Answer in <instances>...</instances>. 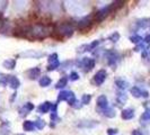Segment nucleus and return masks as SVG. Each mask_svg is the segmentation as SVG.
<instances>
[{
  "mask_svg": "<svg viewBox=\"0 0 150 135\" xmlns=\"http://www.w3.org/2000/svg\"><path fill=\"white\" fill-rule=\"evenodd\" d=\"M23 32L25 33V36L31 40H43L50 35L49 27L42 24H36L31 27H26L23 29Z\"/></svg>",
  "mask_w": 150,
  "mask_h": 135,
  "instance_id": "1",
  "label": "nucleus"
},
{
  "mask_svg": "<svg viewBox=\"0 0 150 135\" xmlns=\"http://www.w3.org/2000/svg\"><path fill=\"white\" fill-rule=\"evenodd\" d=\"M55 32L58 34H60L61 36H64V37H70L72 34H74V31H75V27L72 26V24L68 23V21H60L55 25L54 27Z\"/></svg>",
  "mask_w": 150,
  "mask_h": 135,
  "instance_id": "2",
  "label": "nucleus"
},
{
  "mask_svg": "<svg viewBox=\"0 0 150 135\" xmlns=\"http://www.w3.org/2000/svg\"><path fill=\"white\" fill-rule=\"evenodd\" d=\"M61 100L68 101V104L70 106H72L77 101L75 94L72 91H68V90H62L60 94L58 95V101H61Z\"/></svg>",
  "mask_w": 150,
  "mask_h": 135,
  "instance_id": "3",
  "label": "nucleus"
},
{
  "mask_svg": "<svg viewBox=\"0 0 150 135\" xmlns=\"http://www.w3.org/2000/svg\"><path fill=\"white\" fill-rule=\"evenodd\" d=\"M77 64H78V66L85 68V71H90L95 66V60L94 59H89V58H84V59H81V61H79Z\"/></svg>",
  "mask_w": 150,
  "mask_h": 135,
  "instance_id": "4",
  "label": "nucleus"
},
{
  "mask_svg": "<svg viewBox=\"0 0 150 135\" xmlns=\"http://www.w3.org/2000/svg\"><path fill=\"white\" fill-rule=\"evenodd\" d=\"M60 65V62H59V59H58V54L56 53H53L49 56V65H47V70L49 71H53L55 69H58Z\"/></svg>",
  "mask_w": 150,
  "mask_h": 135,
  "instance_id": "5",
  "label": "nucleus"
},
{
  "mask_svg": "<svg viewBox=\"0 0 150 135\" xmlns=\"http://www.w3.org/2000/svg\"><path fill=\"white\" fill-rule=\"evenodd\" d=\"M92 23H93V16H85L83 19H80V21L78 23V28L81 29V31H85L87 28H89L92 26Z\"/></svg>",
  "mask_w": 150,
  "mask_h": 135,
  "instance_id": "6",
  "label": "nucleus"
},
{
  "mask_svg": "<svg viewBox=\"0 0 150 135\" xmlns=\"http://www.w3.org/2000/svg\"><path fill=\"white\" fill-rule=\"evenodd\" d=\"M106 77H107V73L105 70H99L98 72H96L95 77H94V82L96 83L97 86H100L106 80Z\"/></svg>",
  "mask_w": 150,
  "mask_h": 135,
  "instance_id": "7",
  "label": "nucleus"
},
{
  "mask_svg": "<svg viewBox=\"0 0 150 135\" xmlns=\"http://www.w3.org/2000/svg\"><path fill=\"white\" fill-rule=\"evenodd\" d=\"M106 58H107V63L108 65L111 66H114L116 62H118V54L115 51H108L106 53Z\"/></svg>",
  "mask_w": 150,
  "mask_h": 135,
  "instance_id": "8",
  "label": "nucleus"
},
{
  "mask_svg": "<svg viewBox=\"0 0 150 135\" xmlns=\"http://www.w3.org/2000/svg\"><path fill=\"white\" fill-rule=\"evenodd\" d=\"M97 106L100 108V109H106L108 107V100H107V97L105 95H102L97 98Z\"/></svg>",
  "mask_w": 150,
  "mask_h": 135,
  "instance_id": "9",
  "label": "nucleus"
},
{
  "mask_svg": "<svg viewBox=\"0 0 150 135\" xmlns=\"http://www.w3.org/2000/svg\"><path fill=\"white\" fill-rule=\"evenodd\" d=\"M7 82L9 83L10 88H12V89H17L21 86L19 79L17 77H14V75H8L7 77Z\"/></svg>",
  "mask_w": 150,
  "mask_h": 135,
  "instance_id": "10",
  "label": "nucleus"
},
{
  "mask_svg": "<svg viewBox=\"0 0 150 135\" xmlns=\"http://www.w3.org/2000/svg\"><path fill=\"white\" fill-rule=\"evenodd\" d=\"M121 117L125 121H129V119H132L134 117V110L132 108H125L122 110L121 113Z\"/></svg>",
  "mask_w": 150,
  "mask_h": 135,
  "instance_id": "11",
  "label": "nucleus"
},
{
  "mask_svg": "<svg viewBox=\"0 0 150 135\" xmlns=\"http://www.w3.org/2000/svg\"><path fill=\"white\" fill-rule=\"evenodd\" d=\"M34 109V105L32 103H26V104L24 105L23 107L21 108V110H19V113H21V116H25V115H27L31 110Z\"/></svg>",
  "mask_w": 150,
  "mask_h": 135,
  "instance_id": "12",
  "label": "nucleus"
},
{
  "mask_svg": "<svg viewBox=\"0 0 150 135\" xmlns=\"http://www.w3.org/2000/svg\"><path fill=\"white\" fill-rule=\"evenodd\" d=\"M51 108H52V104L49 103V101H45V103H43V104H41L39 106V112H40L41 114H45V113H47Z\"/></svg>",
  "mask_w": 150,
  "mask_h": 135,
  "instance_id": "13",
  "label": "nucleus"
},
{
  "mask_svg": "<svg viewBox=\"0 0 150 135\" xmlns=\"http://www.w3.org/2000/svg\"><path fill=\"white\" fill-rule=\"evenodd\" d=\"M23 128L26 132H33L34 128H35V124H34V122H32V121H25L23 123Z\"/></svg>",
  "mask_w": 150,
  "mask_h": 135,
  "instance_id": "14",
  "label": "nucleus"
},
{
  "mask_svg": "<svg viewBox=\"0 0 150 135\" xmlns=\"http://www.w3.org/2000/svg\"><path fill=\"white\" fill-rule=\"evenodd\" d=\"M40 73H41V70H40V68H32L31 70H28V77H30V79H36L39 75H40Z\"/></svg>",
  "mask_w": 150,
  "mask_h": 135,
  "instance_id": "15",
  "label": "nucleus"
},
{
  "mask_svg": "<svg viewBox=\"0 0 150 135\" xmlns=\"http://www.w3.org/2000/svg\"><path fill=\"white\" fill-rule=\"evenodd\" d=\"M2 65H3V68H6V69L12 70V69L15 68V65H16V60H14V59H8V60H6L5 62L2 63Z\"/></svg>",
  "mask_w": 150,
  "mask_h": 135,
  "instance_id": "16",
  "label": "nucleus"
},
{
  "mask_svg": "<svg viewBox=\"0 0 150 135\" xmlns=\"http://www.w3.org/2000/svg\"><path fill=\"white\" fill-rule=\"evenodd\" d=\"M115 84H116V87L118 89H121V90H125L129 87V82H127L125 80H121V79L115 80Z\"/></svg>",
  "mask_w": 150,
  "mask_h": 135,
  "instance_id": "17",
  "label": "nucleus"
},
{
  "mask_svg": "<svg viewBox=\"0 0 150 135\" xmlns=\"http://www.w3.org/2000/svg\"><path fill=\"white\" fill-rule=\"evenodd\" d=\"M51 82H52V80H51L50 77H47V75L42 77V78L40 79V81H39V83H40L41 87H47V86L51 84Z\"/></svg>",
  "mask_w": 150,
  "mask_h": 135,
  "instance_id": "18",
  "label": "nucleus"
},
{
  "mask_svg": "<svg viewBox=\"0 0 150 135\" xmlns=\"http://www.w3.org/2000/svg\"><path fill=\"white\" fill-rule=\"evenodd\" d=\"M149 21H150V18L139 19V21H137V25H138V27H140V28H146V27L149 25Z\"/></svg>",
  "mask_w": 150,
  "mask_h": 135,
  "instance_id": "19",
  "label": "nucleus"
},
{
  "mask_svg": "<svg viewBox=\"0 0 150 135\" xmlns=\"http://www.w3.org/2000/svg\"><path fill=\"white\" fill-rule=\"evenodd\" d=\"M130 91H131V95H132L133 97H136V98H140V97H142V91L140 90L138 87H132Z\"/></svg>",
  "mask_w": 150,
  "mask_h": 135,
  "instance_id": "20",
  "label": "nucleus"
},
{
  "mask_svg": "<svg viewBox=\"0 0 150 135\" xmlns=\"http://www.w3.org/2000/svg\"><path fill=\"white\" fill-rule=\"evenodd\" d=\"M67 82H68V79H67L65 77H62V78L56 82L55 88H58V89H62V88H64V87L67 86Z\"/></svg>",
  "mask_w": 150,
  "mask_h": 135,
  "instance_id": "21",
  "label": "nucleus"
},
{
  "mask_svg": "<svg viewBox=\"0 0 150 135\" xmlns=\"http://www.w3.org/2000/svg\"><path fill=\"white\" fill-rule=\"evenodd\" d=\"M103 114H104V116L108 117V118H113V117H115V112H114V109H113V108H108V107H107L106 109H104V110H103Z\"/></svg>",
  "mask_w": 150,
  "mask_h": 135,
  "instance_id": "22",
  "label": "nucleus"
},
{
  "mask_svg": "<svg viewBox=\"0 0 150 135\" xmlns=\"http://www.w3.org/2000/svg\"><path fill=\"white\" fill-rule=\"evenodd\" d=\"M56 109H58V105L53 104L52 105V108H51V110H52V113H51V119L53 122L58 119V112H56Z\"/></svg>",
  "mask_w": 150,
  "mask_h": 135,
  "instance_id": "23",
  "label": "nucleus"
},
{
  "mask_svg": "<svg viewBox=\"0 0 150 135\" xmlns=\"http://www.w3.org/2000/svg\"><path fill=\"white\" fill-rule=\"evenodd\" d=\"M116 100L120 103V105L124 104L127 101V95L123 94V93H118V96H116Z\"/></svg>",
  "mask_w": 150,
  "mask_h": 135,
  "instance_id": "24",
  "label": "nucleus"
},
{
  "mask_svg": "<svg viewBox=\"0 0 150 135\" xmlns=\"http://www.w3.org/2000/svg\"><path fill=\"white\" fill-rule=\"evenodd\" d=\"M90 100H92V96L88 94H85L83 95V97H81V104L83 105H88L90 103Z\"/></svg>",
  "mask_w": 150,
  "mask_h": 135,
  "instance_id": "25",
  "label": "nucleus"
},
{
  "mask_svg": "<svg viewBox=\"0 0 150 135\" xmlns=\"http://www.w3.org/2000/svg\"><path fill=\"white\" fill-rule=\"evenodd\" d=\"M34 124H35V127H36V128H39V130H43V128H44V126H45V122H44L43 119H41V118H39Z\"/></svg>",
  "mask_w": 150,
  "mask_h": 135,
  "instance_id": "26",
  "label": "nucleus"
},
{
  "mask_svg": "<svg viewBox=\"0 0 150 135\" xmlns=\"http://www.w3.org/2000/svg\"><path fill=\"white\" fill-rule=\"evenodd\" d=\"M108 40H109V41H112L113 43H116V42L120 40V34H118V32H114V33L108 37Z\"/></svg>",
  "mask_w": 150,
  "mask_h": 135,
  "instance_id": "27",
  "label": "nucleus"
},
{
  "mask_svg": "<svg viewBox=\"0 0 150 135\" xmlns=\"http://www.w3.org/2000/svg\"><path fill=\"white\" fill-rule=\"evenodd\" d=\"M130 41L132 42V43H134V44H140L142 42V37L139 36V35H134V36H131L130 37Z\"/></svg>",
  "mask_w": 150,
  "mask_h": 135,
  "instance_id": "28",
  "label": "nucleus"
},
{
  "mask_svg": "<svg viewBox=\"0 0 150 135\" xmlns=\"http://www.w3.org/2000/svg\"><path fill=\"white\" fill-rule=\"evenodd\" d=\"M141 121H150V108H147L146 112L142 114Z\"/></svg>",
  "mask_w": 150,
  "mask_h": 135,
  "instance_id": "29",
  "label": "nucleus"
},
{
  "mask_svg": "<svg viewBox=\"0 0 150 135\" xmlns=\"http://www.w3.org/2000/svg\"><path fill=\"white\" fill-rule=\"evenodd\" d=\"M98 45H99V41H98V40L94 41L93 43H90V44H89V51H92V50H95Z\"/></svg>",
  "mask_w": 150,
  "mask_h": 135,
  "instance_id": "30",
  "label": "nucleus"
},
{
  "mask_svg": "<svg viewBox=\"0 0 150 135\" xmlns=\"http://www.w3.org/2000/svg\"><path fill=\"white\" fill-rule=\"evenodd\" d=\"M69 79H70L71 81H76V80L79 79V74L77 72H71L70 73V75H69Z\"/></svg>",
  "mask_w": 150,
  "mask_h": 135,
  "instance_id": "31",
  "label": "nucleus"
},
{
  "mask_svg": "<svg viewBox=\"0 0 150 135\" xmlns=\"http://www.w3.org/2000/svg\"><path fill=\"white\" fill-rule=\"evenodd\" d=\"M21 55H25V56H28V55H32V56H35V58H39V56H41V55H42V53H34V52H31V53H23V54H21Z\"/></svg>",
  "mask_w": 150,
  "mask_h": 135,
  "instance_id": "32",
  "label": "nucleus"
},
{
  "mask_svg": "<svg viewBox=\"0 0 150 135\" xmlns=\"http://www.w3.org/2000/svg\"><path fill=\"white\" fill-rule=\"evenodd\" d=\"M149 54H150V46H147V47L144 49V51L142 52V58L144 59V58H147Z\"/></svg>",
  "mask_w": 150,
  "mask_h": 135,
  "instance_id": "33",
  "label": "nucleus"
},
{
  "mask_svg": "<svg viewBox=\"0 0 150 135\" xmlns=\"http://www.w3.org/2000/svg\"><path fill=\"white\" fill-rule=\"evenodd\" d=\"M118 131V130H115V128H108L107 130V134L108 135H114V134H116Z\"/></svg>",
  "mask_w": 150,
  "mask_h": 135,
  "instance_id": "34",
  "label": "nucleus"
},
{
  "mask_svg": "<svg viewBox=\"0 0 150 135\" xmlns=\"http://www.w3.org/2000/svg\"><path fill=\"white\" fill-rule=\"evenodd\" d=\"M132 135H143V134L140 132L139 130H134V131L132 132Z\"/></svg>",
  "mask_w": 150,
  "mask_h": 135,
  "instance_id": "35",
  "label": "nucleus"
},
{
  "mask_svg": "<svg viewBox=\"0 0 150 135\" xmlns=\"http://www.w3.org/2000/svg\"><path fill=\"white\" fill-rule=\"evenodd\" d=\"M141 49H143V45H142V44H139V45L134 49V51H136V52H138V51H141Z\"/></svg>",
  "mask_w": 150,
  "mask_h": 135,
  "instance_id": "36",
  "label": "nucleus"
},
{
  "mask_svg": "<svg viewBox=\"0 0 150 135\" xmlns=\"http://www.w3.org/2000/svg\"><path fill=\"white\" fill-rule=\"evenodd\" d=\"M144 42H146V43H150V34L144 37Z\"/></svg>",
  "mask_w": 150,
  "mask_h": 135,
  "instance_id": "37",
  "label": "nucleus"
},
{
  "mask_svg": "<svg viewBox=\"0 0 150 135\" xmlns=\"http://www.w3.org/2000/svg\"><path fill=\"white\" fill-rule=\"evenodd\" d=\"M149 96V94L147 93V91H142V97H144V98H147Z\"/></svg>",
  "mask_w": 150,
  "mask_h": 135,
  "instance_id": "38",
  "label": "nucleus"
},
{
  "mask_svg": "<svg viewBox=\"0 0 150 135\" xmlns=\"http://www.w3.org/2000/svg\"><path fill=\"white\" fill-rule=\"evenodd\" d=\"M18 135H25V134H18Z\"/></svg>",
  "mask_w": 150,
  "mask_h": 135,
  "instance_id": "39",
  "label": "nucleus"
}]
</instances>
